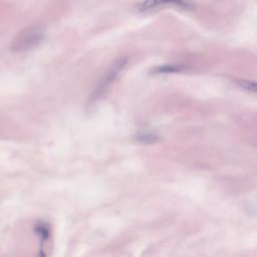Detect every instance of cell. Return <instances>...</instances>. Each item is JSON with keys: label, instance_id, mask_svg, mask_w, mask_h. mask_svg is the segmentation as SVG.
I'll return each instance as SVG.
<instances>
[{"label": "cell", "instance_id": "cell-1", "mask_svg": "<svg viewBox=\"0 0 257 257\" xmlns=\"http://www.w3.org/2000/svg\"><path fill=\"white\" fill-rule=\"evenodd\" d=\"M45 36L42 25L36 24L28 26L19 31L12 39L10 48L14 52H24L37 46Z\"/></svg>", "mask_w": 257, "mask_h": 257}, {"label": "cell", "instance_id": "cell-2", "mask_svg": "<svg viewBox=\"0 0 257 257\" xmlns=\"http://www.w3.org/2000/svg\"><path fill=\"white\" fill-rule=\"evenodd\" d=\"M126 62H127V59L124 57H121V58L116 59L113 63H111V65L104 72V74L100 78L98 84L96 85L95 89L93 90V92L90 96V99L92 101L100 98L107 91V89L110 87V85L114 82L115 78H117V76L119 75L121 70L125 67Z\"/></svg>", "mask_w": 257, "mask_h": 257}, {"label": "cell", "instance_id": "cell-3", "mask_svg": "<svg viewBox=\"0 0 257 257\" xmlns=\"http://www.w3.org/2000/svg\"><path fill=\"white\" fill-rule=\"evenodd\" d=\"M164 7H175L190 10L192 9V4L187 0H143L136 5L137 10L143 13Z\"/></svg>", "mask_w": 257, "mask_h": 257}, {"label": "cell", "instance_id": "cell-4", "mask_svg": "<svg viewBox=\"0 0 257 257\" xmlns=\"http://www.w3.org/2000/svg\"><path fill=\"white\" fill-rule=\"evenodd\" d=\"M136 139L141 142V143H144V144H153V143H156L159 141V136L154 134V133H151V132H144V133H141L139 134Z\"/></svg>", "mask_w": 257, "mask_h": 257}, {"label": "cell", "instance_id": "cell-5", "mask_svg": "<svg viewBox=\"0 0 257 257\" xmlns=\"http://www.w3.org/2000/svg\"><path fill=\"white\" fill-rule=\"evenodd\" d=\"M182 68L179 66H175L172 64H165L157 66L153 69V73H171V72H178Z\"/></svg>", "mask_w": 257, "mask_h": 257}, {"label": "cell", "instance_id": "cell-6", "mask_svg": "<svg viewBox=\"0 0 257 257\" xmlns=\"http://www.w3.org/2000/svg\"><path fill=\"white\" fill-rule=\"evenodd\" d=\"M239 85L246 90H250L253 92H257V82L250 80H241L239 81Z\"/></svg>", "mask_w": 257, "mask_h": 257}, {"label": "cell", "instance_id": "cell-7", "mask_svg": "<svg viewBox=\"0 0 257 257\" xmlns=\"http://www.w3.org/2000/svg\"><path fill=\"white\" fill-rule=\"evenodd\" d=\"M35 230H36V233H37V234L41 235L42 240L47 239V237L49 236V230H48L47 226L44 225V224H42V225H37V226L35 227Z\"/></svg>", "mask_w": 257, "mask_h": 257}]
</instances>
